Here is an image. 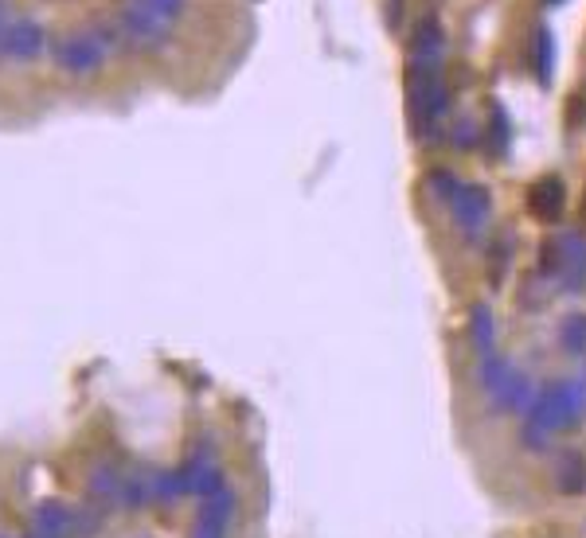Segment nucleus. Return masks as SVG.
I'll return each instance as SVG.
<instances>
[{"instance_id":"obj_1","label":"nucleus","mask_w":586,"mask_h":538,"mask_svg":"<svg viewBox=\"0 0 586 538\" xmlns=\"http://www.w3.org/2000/svg\"><path fill=\"white\" fill-rule=\"evenodd\" d=\"M407 105H411V122L426 137V129L438 125V117L446 110V86H442V67L438 63H411L407 71Z\"/></svg>"},{"instance_id":"obj_2","label":"nucleus","mask_w":586,"mask_h":538,"mask_svg":"<svg viewBox=\"0 0 586 538\" xmlns=\"http://www.w3.org/2000/svg\"><path fill=\"white\" fill-rule=\"evenodd\" d=\"M51 63L71 74V79H87V74H94L106 63V43L98 39V31H67V36H55L51 39Z\"/></svg>"},{"instance_id":"obj_3","label":"nucleus","mask_w":586,"mask_h":538,"mask_svg":"<svg viewBox=\"0 0 586 538\" xmlns=\"http://www.w3.org/2000/svg\"><path fill=\"white\" fill-rule=\"evenodd\" d=\"M114 28H117V43L137 51V55H153V51H165L168 43H173V24H165V20L149 16L133 4H125L122 13H117Z\"/></svg>"},{"instance_id":"obj_4","label":"nucleus","mask_w":586,"mask_h":538,"mask_svg":"<svg viewBox=\"0 0 586 538\" xmlns=\"http://www.w3.org/2000/svg\"><path fill=\"white\" fill-rule=\"evenodd\" d=\"M47 51V36L36 20H8L0 28V59L4 63H31Z\"/></svg>"},{"instance_id":"obj_5","label":"nucleus","mask_w":586,"mask_h":538,"mask_svg":"<svg viewBox=\"0 0 586 538\" xmlns=\"http://www.w3.org/2000/svg\"><path fill=\"white\" fill-rule=\"evenodd\" d=\"M563 203H567V196H563V180L556 176H543L536 188H531V196H528V207L539 214L543 223H551L556 214L563 211Z\"/></svg>"},{"instance_id":"obj_6","label":"nucleus","mask_w":586,"mask_h":538,"mask_svg":"<svg viewBox=\"0 0 586 538\" xmlns=\"http://www.w3.org/2000/svg\"><path fill=\"white\" fill-rule=\"evenodd\" d=\"M442 24L434 16H426L414 24V36H411V55L419 59V63H438L442 55Z\"/></svg>"},{"instance_id":"obj_7","label":"nucleus","mask_w":586,"mask_h":538,"mask_svg":"<svg viewBox=\"0 0 586 538\" xmlns=\"http://www.w3.org/2000/svg\"><path fill=\"white\" fill-rule=\"evenodd\" d=\"M130 4L157 20H165V24H176V20L188 13V0H130Z\"/></svg>"},{"instance_id":"obj_8","label":"nucleus","mask_w":586,"mask_h":538,"mask_svg":"<svg viewBox=\"0 0 586 538\" xmlns=\"http://www.w3.org/2000/svg\"><path fill=\"white\" fill-rule=\"evenodd\" d=\"M8 24V16H4V0H0V28H4Z\"/></svg>"}]
</instances>
